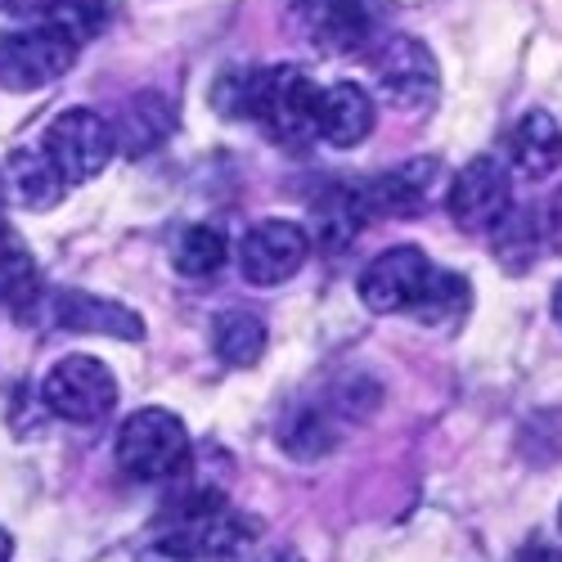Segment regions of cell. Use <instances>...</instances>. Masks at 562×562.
<instances>
[{
    "mask_svg": "<svg viewBox=\"0 0 562 562\" xmlns=\"http://www.w3.org/2000/svg\"><path fill=\"white\" fill-rule=\"evenodd\" d=\"M315 109H319V86L306 68L279 64L244 77V100L239 113L252 117L274 145L306 149L315 145Z\"/></svg>",
    "mask_w": 562,
    "mask_h": 562,
    "instance_id": "1",
    "label": "cell"
},
{
    "mask_svg": "<svg viewBox=\"0 0 562 562\" xmlns=\"http://www.w3.org/2000/svg\"><path fill=\"white\" fill-rule=\"evenodd\" d=\"M190 459V432L171 409H139L117 432V463L135 482H167Z\"/></svg>",
    "mask_w": 562,
    "mask_h": 562,
    "instance_id": "2",
    "label": "cell"
},
{
    "mask_svg": "<svg viewBox=\"0 0 562 562\" xmlns=\"http://www.w3.org/2000/svg\"><path fill=\"white\" fill-rule=\"evenodd\" d=\"M41 401L68 424H100L117 405V379L100 356H64L45 373Z\"/></svg>",
    "mask_w": 562,
    "mask_h": 562,
    "instance_id": "3",
    "label": "cell"
},
{
    "mask_svg": "<svg viewBox=\"0 0 562 562\" xmlns=\"http://www.w3.org/2000/svg\"><path fill=\"white\" fill-rule=\"evenodd\" d=\"M41 154L55 162V171L68 184H86V180H95L117 154L113 122H104L95 109H68L50 122V131H45Z\"/></svg>",
    "mask_w": 562,
    "mask_h": 562,
    "instance_id": "4",
    "label": "cell"
},
{
    "mask_svg": "<svg viewBox=\"0 0 562 562\" xmlns=\"http://www.w3.org/2000/svg\"><path fill=\"white\" fill-rule=\"evenodd\" d=\"M81 45L68 41L55 23H36V27H14L0 36V86L5 90H41L59 81Z\"/></svg>",
    "mask_w": 562,
    "mask_h": 562,
    "instance_id": "5",
    "label": "cell"
},
{
    "mask_svg": "<svg viewBox=\"0 0 562 562\" xmlns=\"http://www.w3.org/2000/svg\"><path fill=\"white\" fill-rule=\"evenodd\" d=\"M513 207V180L508 167L491 154H477L473 162H463L454 184H450V216L468 234H491Z\"/></svg>",
    "mask_w": 562,
    "mask_h": 562,
    "instance_id": "6",
    "label": "cell"
},
{
    "mask_svg": "<svg viewBox=\"0 0 562 562\" xmlns=\"http://www.w3.org/2000/svg\"><path fill=\"white\" fill-rule=\"evenodd\" d=\"M373 77H379V90L392 109H428L441 90V72H437V59L424 41L414 36H392L379 59H373Z\"/></svg>",
    "mask_w": 562,
    "mask_h": 562,
    "instance_id": "7",
    "label": "cell"
},
{
    "mask_svg": "<svg viewBox=\"0 0 562 562\" xmlns=\"http://www.w3.org/2000/svg\"><path fill=\"white\" fill-rule=\"evenodd\" d=\"M311 257V234L297 225V221H261L244 234L239 244V274L257 289H270V284H284L293 279Z\"/></svg>",
    "mask_w": 562,
    "mask_h": 562,
    "instance_id": "8",
    "label": "cell"
},
{
    "mask_svg": "<svg viewBox=\"0 0 562 562\" xmlns=\"http://www.w3.org/2000/svg\"><path fill=\"white\" fill-rule=\"evenodd\" d=\"M428 270H432V261L424 257V248H409V244L387 248V252H379L364 266V274H360V302L369 311H379V315H401V311L414 306Z\"/></svg>",
    "mask_w": 562,
    "mask_h": 562,
    "instance_id": "9",
    "label": "cell"
},
{
    "mask_svg": "<svg viewBox=\"0 0 562 562\" xmlns=\"http://www.w3.org/2000/svg\"><path fill=\"white\" fill-rule=\"evenodd\" d=\"M289 19L324 55L360 50L369 36V14L360 0H289Z\"/></svg>",
    "mask_w": 562,
    "mask_h": 562,
    "instance_id": "10",
    "label": "cell"
},
{
    "mask_svg": "<svg viewBox=\"0 0 562 562\" xmlns=\"http://www.w3.org/2000/svg\"><path fill=\"white\" fill-rule=\"evenodd\" d=\"M373 117H379V109H373L369 90L356 86V81H338L329 90H319L315 135L324 139V145H334V149H356V145L369 139Z\"/></svg>",
    "mask_w": 562,
    "mask_h": 562,
    "instance_id": "11",
    "label": "cell"
},
{
    "mask_svg": "<svg viewBox=\"0 0 562 562\" xmlns=\"http://www.w3.org/2000/svg\"><path fill=\"white\" fill-rule=\"evenodd\" d=\"M55 319L72 334H100V338H122V342L145 338V319L131 306H122L113 297H95V293H59Z\"/></svg>",
    "mask_w": 562,
    "mask_h": 562,
    "instance_id": "12",
    "label": "cell"
},
{
    "mask_svg": "<svg viewBox=\"0 0 562 562\" xmlns=\"http://www.w3.org/2000/svg\"><path fill=\"white\" fill-rule=\"evenodd\" d=\"M432 171H437V162H405V167L387 171L383 180H373V184H364V190H356L364 216L369 212H379V216H409V212H418V203H424V194H428Z\"/></svg>",
    "mask_w": 562,
    "mask_h": 562,
    "instance_id": "13",
    "label": "cell"
},
{
    "mask_svg": "<svg viewBox=\"0 0 562 562\" xmlns=\"http://www.w3.org/2000/svg\"><path fill=\"white\" fill-rule=\"evenodd\" d=\"M5 180H10L14 203L27 212H50L55 203H64V190H68V180L55 171V162L41 149H19L5 162Z\"/></svg>",
    "mask_w": 562,
    "mask_h": 562,
    "instance_id": "14",
    "label": "cell"
},
{
    "mask_svg": "<svg viewBox=\"0 0 562 562\" xmlns=\"http://www.w3.org/2000/svg\"><path fill=\"white\" fill-rule=\"evenodd\" d=\"M167 135H171V109H167V100L158 95V90H145V95H135L122 109V117L113 126V145L131 158H145L149 149L162 145Z\"/></svg>",
    "mask_w": 562,
    "mask_h": 562,
    "instance_id": "15",
    "label": "cell"
},
{
    "mask_svg": "<svg viewBox=\"0 0 562 562\" xmlns=\"http://www.w3.org/2000/svg\"><path fill=\"white\" fill-rule=\"evenodd\" d=\"M212 347L234 369L257 364L261 351H266V319L257 311H248V306H225L212 319Z\"/></svg>",
    "mask_w": 562,
    "mask_h": 562,
    "instance_id": "16",
    "label": "cell"
},
{
    "mask_svg": "<svg viewBox=\"0 0 562 562\" xmlns=\"http://www.w3.org/2000/svg\"><path fill=\"white\" fill-rule=\"evenodd\" d=\"M513 162L536 180L562 162V126L553 122V113L544 109L522 113V122L513 126Z\"/></svg>",
    "mask_w": 562,
    "mask_h": 562,
    "instance_id": "17",
    "label": "cell"
},
{
    "mask_svg": "<svg viewBox=\"0 0 562 562\" xmlns=\"http://www.w3.org/2000/svg\"><path fill=\"white\" fill-rule=\"evenodd\" d=\"M36 289H41V270H36L32 248L19 239L5 221H0V302L27 311Z\"/></svg>",
    "mask_w": 562,
    "mask_h": 562,
    "instance_id": "18",
    "label": "cell"
},
{
    "mask_svg": "<svg viewBox=\"0 0 562 562\" xmlns=\"http://www.w3.org/2000/svg\"><path fill=\"white\" fill-rule=\"evenodd\" d=\"M468 302H473L468 279L454 274V270H437L432 266L428 279H424V289H418V297H414V306H409V315L424 319V324H454V319H463Z\"/></svg>",
    "mask_w": 562,
    "mask_h": 562,
    "instance_id": "19",
    "label": "cell"
},
{
    "mask_svg": "<svg viewBox=\"0 0 562 562\" xmlns=\"http://www.w3.org/2000/svg\"><path fill=\"white\" fill-rule=\"evenodd\" d=\"M225 257H229V244H225V234L216 229V225H190L176 239V252H171V261H176V270L184 274V279H207V274H216L221 266H225Z\"/></svg>",
    "mask_w": 562,
    "mask_h": 562,
    "instance_id": "20",
    "label": "cell"
},
{
    "mask_svg": "<svg viewBox=\"0 0 562 562\" xmlns=\"http://www.w3.org/2000/svg\"><path fill=\"white\" fill-rule=\"evenodd\" d=\"M360 225H364V207H360L356 190H334L315 203V239L324 248H334V252L347 248Z\"/></svg>",
    "mask_w": 562,
    "mask_h": 562,
    "instance_id": "21",
    "label": "cell"
},
{
    "mask_svg": "<svg viewBox=\"0 0 562 562\" xmlns=\"http://www.w3.org/2000/svg\"><path fill=\"white\" fill-rule=\"evenodd\" d=\"M45 23H55L68 41L86 45L90 36H100L109 27V0H55L45 10Z\"/></svg>",
    "mask_w": 562,
    "mask_h": 562,
    "instance_id": "22",
    "label": "cell"
},
{
    "mask_svg": "<svg viewBox=\"0 0 562 562\" xmlns=\"http://www.w3.org/2000/svg\"><path fill=\"white\" fill-rule=\"evenodd\" d=\"M338 437L329 432V418L324 414H315V409H306V414H297L293 418V428L284 432V446L297 454V459H315V454H324Z\"/></svg>",
    "mask_w": 562,
    "mask_h": 562,
    "instance_id": "23",
    "label": "cell"
},
{
    "mask_svg": "<svg viewBox=\"0 0 562 562\" xmlns=\"http://www.w3.org/2000/svg\"><path fill=\"white\" fill-rule=\"evenodd\" d=\"M55 0H0V10L5 14H45Z\"/></svg>",
    "mask_w": 562,
    "mask_h": 562,
    "instance_id": "24",
    "label": "cell"
},
{
    "mask_svg": "<svg viewBox=\"0 0 562 562\" xmlns=\"http://www.w3.org/2000/svg\"><path fill=\"white\" fill-rule=\"evenodd\" d=\"M135 562H190V558H184V553H176V549H167V544H154V549H145V553H139Z\"/></svg>",
    "mask_w": 562,
    "mask_h": 562,
    "instance_id": "25",
    "label": "cell"
},
{
    "mask_svg": "<svg viewBox=\"0 0 562 562\" xmlns=\"http://www.w3.org/2000/svg\"><path fill=\"white\" fill-rule=\"evenodd\" d=\"M544 234H549V239L562 248V194L553 199V207H549V225H544Z\"/></svg>",
    "mask_w": 562,
    "mask_h": 562,
    "instance_id": "26",
    "label": "cell"
},
{
    "mask_svg": "<svg viewBox=\"0 0 562 562\" xmlns=\"http://www.w3.org/2000/svg\"><path fill=\"white\" fill-rule=\"evenodd\" d=\"M522 562H562V553H558V549H544V544H536L531 553H522Z\"/></svg>",
    "mask_w": 562,
    "mask_h": 562,
    "instance_id": "27",
    "label": "cell"
},
{
    "mask_svg": "<svg viewBox=\"0 0 562 562\" xmlns=\"http://www.w3.org/2000/svg\"><path fill=\"white\" fill-rule=\"evenodd\" d=\"M10 558H14V536L0 527V562H10Z\"/></svg>",
    "mask_w": 562,
    "mask_h": 562,
    "instance_id": "28",
    "label": "cell"
},
{
    "mask_svg": "<svg viewBox=\"0 0 562 562\" xmlns=\"http://www.w3.org/2000/svg\"><path fill=\"white\" fill-rule=\"evenodd\" d=\"M553 319H558V324H562V284H558V289H553Z\"/></svg>",
    "mask_w": 562,
    "mask_h": 562,
    "instance_id": "29",
    "label": "cell"
},
{
    "mask_svg": "<svg viewBox=\"0 0 562 562\" xmlns=\"http://www.w3.org/2000/svg\"><path fill=\"white\" fill-rule=\"evenodd\" d=\"M270 562H302L297 553H279V558H270Z\"/></svg>",
    "mask_w": 562,
    "mask_h": 562,
    "instance_id": "30",
    "label": "cell"
},
{
    "mask_svg": "<svg viewBox=\"0 0 562 562\" xmlns=\"http://www.w3.org/2000/svg\"><path fill=\"white\" fill-rule=\"evenodd\" d=\"M558 522H562V513H558Z\"/></svg>",
    "mask_w": 562,
    "mask_h": 562,
    "instance_id": "31",
    "label": "cell"
}]
</instances>
